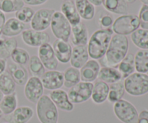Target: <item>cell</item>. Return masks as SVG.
Returning <instances> with one entry per match:
<instances>
[{"label": "cell", "mask_w": 148, "mask_h": 123, "mask_svg": "<svg viewBox=\"0 0 148 123\" xmlns=\"http://www.w3.org/2000/svg\"><path fill=\"white\" fill-rule=\"evenodd\" d=\"M128 50L129 40L127 36L113 35L106 53L101 58L105 63L104 66L117 68L120 62L127 55Z\"/></svg>", "instance_id": "cell-1"}, {"label": "cell", "mask_w": 148, "mask_h": 123, "mask_svg": "<svg viewBox=\"0 0 148 123\" xmlns=\"http://www.w3.org/2000/svg\"><path fill=\"white\" fill-rule=\"evenodd\" d=\"M114 35L112 29H99L92 33L87 44L90 58L100 60L105 56Z\"/></svg>", "instance_id": "cell-2"}, {"label": "cell", "mask_w": 148, "mask_h": 123, "mask_svg": "<svg viewBox=\"0 0 148 123\" xmlns=\"http://www.w3.org/2000/svg\"><path fill=\"white\" fill-rule=\"evenodd\" d=\"M36 115L40 123H59V111L49 95H43L36 103Z\"/></svg>", "instance_id": "cell-3"}, {"label": "cell", "mask_w": 148, "mask_h": 123, "mask_svg": "<svg viewBox=\"0 0 148 123\" xmlns=\"http://www.w3.org/2000/svg\"><path fill=\"white\" fill-rule=\"evenodd\" d=\"M125 92L133 96H140L148 93V75L134 72L124 79Z\"/></svg>", "instance_id": "cell-4"}, {"label": "cell", "mask_w": 148, "mask_h": 123, "mask_svg": "<svg viewBox=\"0 0 148 123\" xmlns=\"http://www.w3.org/2000/svg\"><path fill=\"white\" fill-rule=\"evenodd\" d=\"M140 28V20L135 14H123L114 20L111 27L114 33L127 36Z\"/></svg>", "instance_id": "cell-5"}, {"label": "cell", "mask_w": 148, "mask_h": 123, "mask_svg": "<svg viewBox=\"0 0 148 123\" xmlns=\"http://www.w3.org/2000/svg\"><path fill=\"white\" fill-rule=\"evenodd\" d=\"M51 29L56 39L68 42L71 36L72 25L60 11H55L51 22Z\"/></svg>", "instance_id": "cell-6"}, {"label": "cell", "mask_w": 148, "mask_h": 123, "mask_svg": "<svg viewBox=\"0 0 148 123\" xmlns=\"http://www.w3.org/2000/svg\"><path fill=\"white\" fill-rule=\"evenodd\" d=\"M114 113L123 123H137L138 112L134 105L126 99H120L114 104Z\"/></svg>", "instance_id": "cell-7"}, {"label": "cell", "mask_w": 148, "mask_h": 123, "mask_svg": "<svg viewBox=\"0 0 148 123\" xmlns=\"http://www.w3.org/2000/svg\"><path fill=\"white\" fill-rule=\"evenodd\" d=\"M93 84L91 82H80L77 84L68 92L69 100L73 105H79L87 102L91 98Z\"/></svg>", "instance_id": "cell-8"}, {"label": "cell", "mask_w": 148, "mask_h": 123, "mask_svg": "<svg viewBox=\"0 0 148 123\" xmlns=\"http://www.w3.org/2000/svg\"><path fill=\"white\" fill-rule=\"evenodd\" d=\"M24 86V94L26 99L31 103H37L44 92V87L40 78L31 76Z\"/></svg>", "instance_id": "cell-9"}, {"label": "cell", "mask_w": 148, "mask_h": 123, "mask_svg": "<svg viewBox=\"0 0 148 123\" xmlns=\"http://www.w3.org/2000/svg\"><path fill=\"white\" fill-rule=\"evenodd\" d=\"M55 10L53 9L43 8L35 12L30 22L31 29L37 31H44L50 26Z\"/></svg>", "instance_id": "cell-10"}, {"label": "cell", "mask_w": 148, "mask_h": 123, "mask_svg": "<svg viewBox=\"0 0 148 123\" xmlns=\"http://www.w3.org/2000/svg\"><path fill=\"white\" fill-rule=\"evenodd\" d=\"M23 43L30 47L39 48L50 40L49 35L45 31H37L33 29L25 30L22 33Z\"/></svg>", "instance_id": "cell-11"}, {"label": "cell", "mask_w": 148, "mask_h": 123, "mask_svg": "<svg viewBox=\"0 0 148 123\" xmlns=\"http://www.w3.org/2000/svg\"><path fill=\"white\" fill-rule=\"evenodd\" d=\"M38 56L45 69L49 70H56L59 65V61L56 59L52 46L49 43H45L38 48Z\"/></svg>", "instance_id": "cell-12"}, {"label": "cell", "mask_w": 148, "mask_h": 123, "mask_svg": "<svg viewBox=\"0 0 148 123\" xmlns=\"http://www.w3.org/2000/svg\"><path fill=\"white\" fill-rule=\"evenodd\" d=\"M44 89L53 91L59 89L64 86V74L57 70H49L45 71L40 77Z\"/></svg>", "instance_id": "cell-13"}, {"label": "cell", "mask_w": 148, "mask_h": 123, "mask_svg": "<svg viewBox=\"0 0 148 123\" xmlns=\"http://www.w3.org/2000/svg\"><path fill=\"white\" fill-rule=\"evenodd\" d=\"M33 115L34 111L30 107L21 106L16 108L10 115H5L4 119L8 123H27Z\"/></svg>", "instance_id": "cell-14"}, {"label": "cell", "mask_w": 148, "mask_h": 123, "mask_svg": "<svg viewBox=\"0 0 148 123\" xmlns=\"http://www.w3.org/2000/svg\"><path fill=\"white\" fill-rule=\"evenodd\" d=\"M49 96L54 103L58 109L65 112H72L74 109L73 104L69 100L67 92L62 89H56L51 91Z\"/></svg>", "instance_id": "cell-15"}, {"label": "cell", "mask_w": 148, "mask_h": 123, "mask_svg": "<svg viewBox=\"0 0 148 123\" xmlns=\"http://www.w3.org/2000/svg\"><path fill=\"white\" fill-rule=\"evenodd\" d=\"M52 48L58 61L63 64L69 63L72 52V47L69 42L56 39L53 43Z\"/></svg>", "instance_id": "cell-16"}, {"label": "cell", "mask_w": 148, "mask_h": 123, "mask_svg": "<svg viewBox=\"0 0 148 123\" xmlns=\"http://www.w3.org/2000/svg\"><path fill=\"white\" fill-rule=\"evenodd\" d=\"M101 66L97 60L90 59L79 70L82 82L92 83L98 79Z\"/></svg>", "instance_id": "cell-17"}, {"label": "cell", "mask_w": 148, "mask_h": 123, "mask_svg": "<svg viewBox=\"0 0 148 123\" xmlns=\"http://www.w3.org/2000/svg\"><path fill=\"white\" fill-rule=\"evenodd\" d=\"M70 37L72 43L75 46H87L89 40V33L87 26L82 22L72 26Z\"/></svg>", "instance_id": "cell-18"}, {"label": "cell", "mask_w": 148, "mask_h": 123, "mask_svg": "<svg viewBox=\"0 0 148 123\" xmlns=\"http://www.w3.org/2000/svg\"><path fill=\"white\" fill-rule=\"evenodd\" d=\"M87 46H77L72 48V56H71V66L76 69H80L89 60Z\"/></svg>", "instance_id": "cell-19"}, {"label": "cell", "mask_w": 148, "mask_h": 123, "mask_svg": "<svg viewBox=\"0 0 148 123\" xmlns=\"http://www.w3.org/2000/svg\"><path fill=\"white\" fill-rule=\"evenodd\" d=\"M7 71L13 79L16 84L20 86H24L28 80V73L24 66L17 64L14 63H10L7 66Z\"/></svg>", "instance_id": "cell-20"}, {"label": "cell", "mask_w": 148, "mask_h": 123, "mask_svg": "<svg viewBox=\"0 0 148 123\" xmlns=\"http://www.w3.org/2000/svg\"><path fill=\"white\" fill-rule=\"evenodd\" d=\"M109 85L102 81H96L93 84L91 99L95 105L103 104L108 99Z\"/></svg>", "instance_id": "cell-21"}, {"label": "cell", "mask_w": 148, "mask_h": 123, "mask_svg": "<svg viewBox=\"0 0 148 123\" xmlns=\"http://www.w3.org/2000/svg\"><path fill=\"white\" fill-rule=\"evenodd\" d=\"M25 28V24L19 21L15 17H11L6 20L1 33L4 37H14L23 33Z\"/></svg>", "instance_id": "cell-22"}, {"label": "cell", "mask_w": 148, "mask_h": 123, "mask_svg": "<svg viewBox=\"0 0 148 123\" xmlns=\"http://www.w3.org/2000/svg\"><path fill=\"white\" fill-rule=\"evenodd\" d=\"M61 12L66 17L72 26L81 22V17L75 7V1H64L61 5Z\"/></svg>", "instance_id": "cell-23"}, {"label": "cell", "mask_w": 148, "mask_h": 123, "mask_svg": "<svg viewBox=\"0 0 148 123\" xmlns=\"http://www.w3.org/2000/svg\"><path fill=\"white\" fill-rule=\"evenodd\" d=\"M98 79L108 84H111L121 80H124L117 68L110 66H103L101 68Z\"/></svg>", "instance_id": "cell-24"}, {"label": "cell", "mask_w": 148, "mask_h": 123, "mask_svg": "<svg viewBox=\"0 0 148 123\" xmlns=\"http://www.w3.org/2000/svg\"><path fill=\"white\" fill-rule=\"evenodd\" d=\"M102 4L111 13L123 15L128 12V4L125 0H102Z\"/></svg>", "instance_id": "cell-25"}, {"label": "cell", "mask_w": 148, "mask_h": 123, "mask_svg": "<svg viewBox=\"0 0 148 123\" xmlns=\"http://www.w3.org/2000/svg\"><path fill=\"white\" fill-rule=\"evenodd\" d=\"M75 4L81 19L91 20L95 17V7L88 0H75Z\"/></svg>", "instance_id": "cell-26"}, {"label": "cell", "mask_w": 148, "mask_h": 123, "mask_svg": "<svg viewBox=\"0 0 148 123\" xmlns=\"http://www.w3.org/2000/svg\"><path fill=\"white\" fill-rule=\"evenodd\" d=\"M117 69L122 76L123 79L128 77L135 71L134 67V56L132 53H127L124 59L117 66Z\"/></svg>", "instance_id": "cell-27"}, {"label": "cell", "mask_w": 148, "mask_h": 123, "mask_svg": "<svg viewBox=\"0 0 148 123\" xmlns=\"http://www.w3.org/2000/svg\"><path fill=\"white\" fill-rule=\"evenodd\" d=\"M17 103L18 101L16 92L4 95L2 100L0 102V109L3 115H8L14 112V109L17 107Z\"/></svg>", "instance_id": "cell-28"}, {"label": "cell", "mask_w": 148, "mask_h": 123, "mask_svg": "<svg viewBox=\"0 0 148 123\" xmlns=\"http://www.w3.org/2000/svg\"><path fill=\"white\" fill-rule=\"evenodd\" d=\"M124 80L115 82L109 85V92L107 100L111 104H114L121 99L125 94Z\"/></svg>", "instance_id": "cell-29"}, {"label": "cell", "mask_w": 148, "mask_h": 123, "mask_svg": "<svg viewBox=\"0 0 148 123\" xmlns=\"http://www.w3.org/2000/svg\"><path fill=\"white\" fill-rule=\"evenodd\" d=\"M131 40L140 50H148V30L137 29L131 34Z\"/></svg>", "instance_id": "cell-30"}, {"label": "cell", "mask_w": 148, "mask_h": 123, "mask_svg": "<svg viewBox=\"0 0 148 123\" xmlns=\"http://www.w3.org/2000/svg\"><path fill=\"white\" fill-rule=\"evenodd\" d=\"M64 86L70 89L81 81L79 69L70 66L64 71Z\"/></svg>", "instance_id": "cell-31"}, {"label": "cell", "mask_w": 148, "mask_h": 123, "mask_svg": "<svg viewBox=\"0 0 148 123\" xmlns=\"http://www.w3.org/2000/svg\"><path fill=\"white\" fill-rule=\"evenodd\" d=\"M134 67L137 72H148V50H139L134 55Z\"/></svg>", "instance_id": "cell-32"}, {"label": "cell", "mask_w": 148, "mask_h": 123, "mask_svg": "<svg viewBox=\"0 0 148 123\" xmlns=\"http://www.w3.org/2000/svg\"><path fill=\"white\" fill-rule=\"evenodd\" d=\"M16 84L8 71H4L0 75V91L4 95L15 92Z\"/></svg>", "instance_id": "cell-33"}, {"label": "cell", "mask_w": 148, "mask_h": 123, "mask_svg": "<svg viewBox=\"0 0 148 123\" xmlns=\"http://www.w3.org/2000/svg\"><path fill=\"white\" fill-rule=\"evenodd\" d=\"M28 69L32 76L40 78L45 73V67L38 56H30L28 61Z\"/></svg>", "instance_id": "cell-34"}, {"label": "cell", "mask_w": 148, "mask_h": 123, "mask_svg": "<svg viewBox=\"0 0 148 123\" xmlns=\"http://www.w3.org/2000/svg\"><path fill=\"white\" fill-rule=\"evenodd\" d=\"M17 48V41L14 37H7L0 46V58L7 60L10 58L13 50Z\"/></svg>", "instance_id": "cell-35"}, {"label": "cell", "mask_w": 148, "mask_h": 123, "mask_svg": "<svg viewBox=\"0 0 148 123\" xmlns=\"http://www.w3.org/2000/svg\"><path fill=\"white\" fill-rule=\"evenodd\" d=\"M24 6L23 0H0V10L4 13L16 12Z\"/></svg>", "instance_id": "cell-36"}, {"label": "cell", "mask_w": 148, "mask_h": 123, "mask_svg": "<svg viewBox=\"0 0 148 123\" xmlns=\"http://www.w3.org/2000/svg\"><path fill=\"white\" fill-rule=\"evenodd\" d=\"M10 58L13 63L21 65V66H25L28 63L30 56L25 49L17 47L13 50Z\"/></svg>", "instance_id": "cell-37"}, {"label": "cell", "mask_w": 148, "mask_h": 123, "mask_svg": "<svg viewBox=\"0 0 148 123\" xmlns=\"http://www.w3.org/2000/svg\"><path fill=\"white\" fill-rule=\"evenodd\" d=\"M35 14V11L30 7L24 6L20 10L15 12V18L23 23H29L31 22L33 15Z\"/></svg>", "instance_id": "cell-38"}, {"label": "cell", "mask_w": 148, "mask_h": 123, "mask_svg": "<svg viewBox=\"0 0 148 123\" xmlns=\"http://www.w3.org/2000/svg\"><path fill=\"white\" fill-rule=\"evenodd\" d=\"M114 22V20L113 16L108 13H101L98 18V23L101 29L111 28Z\"/></svg>", "instance_id": "cell-39"}, {"label": "cell", "mask_w": 148, "mask_h": 123, "mask_svg": "<svg viewBox=\"0 0 148 123\" xmlns=\"http://www.w3.org/2000/svg\"><path fill=\"white\" fill-rule=\"evenodd\" d=\"M138 18L140 20V27L142 29L148 30V5H142L139 12Z\"/></svg>", "instance_id": "cell-40"}, {"label": "cell", "mask_w": 148, "mask_h": 123, "mask_svg": "<svg viewBox=\"0 0 148 123\" xmlns=\"http://www.w3.org/2000/svg\"><path fill=\"white\" fill-rule=\"evenodd\" d=\"M137 123H148V110L143 109L138 115Z\"/></svg>", "instance_id": "cell-41"}, {"label": "cell", "mask_w": 148, "mask_h": 123, "mask_svg": "<svg viewBox=\"0 0 148 123\" xmlns=\"http://www.w3.org/2000/svg\"><path fill=\"white\" fill-rule=\"evenodd\" d=\"M25 4L29 6H39L45 4L48 0H23Z\"/></svg>", "instance_id": "cell-42"}, {"label": "cell", "mask_w": 148, "mask_h": 123, "mask_svg": "<svg viewBox=\"0 0 148 123\" xmlns=\"http://www.w3.org/2000/svg\"><path fill=\"white\" fill-rule=\"evenodd\" d=\"M7 60L0 58V75L2 74L5 71L6 69H7Z\"/></svg>", "instance_id": "cell-43"}, {"label": "cell", "mask_w": 148, "mask_h": 123, "mask_svg": "<svg viewBox=\"0 0 148 123\" xmlns=\"http://www.w3.org/2000/svg\"><path fill=\"white\" fill-rule=\"evenodd\" d=\"M6 22V17L5 14L3 12H1L0 10V32H1L2 30L3 27H4V24Z\"/></svg>", "instance_id": "cell-44"}, {"label": "cell", "mask_w": 148, "mask_h": 123, "mask_svg": "<svg viewBox=\"0 0 148 123\" xmlns=\"http://www.w3.org/2000/svg\"><path fill=\"white\" fill-rule=\"evenodd\" d=\"M94 7H99L102 5V0H88Z\"/></svg>", "instance_id": "cell-45"}, {"label": "cell", "mask_w": 148, "mask_h": 123, "mask_svg": "<svg viewBox=\"0 0 148 123\" xmlns=\"http://www.w3.org/2000/svg\"><path fill=\"white\" fill-rule=\"evenodd\" d=\"M3 35H2V33H1V32H0V46H1V44H2L3 43H4V40H5V37H3Z\"/></svg>", "instance_id": "cell-46"}, {"label": "cell", "mask_w": 148, "mask_h": 123, "mask_svg": "<svg viewBox=\"0 0 148 123\" xmlns=\"http://www.w3.org/2000/svg\"><path fill=\"white\" fill-rule=\"evenodd\" d=\"M126 1H127V3L128 4V3H130V4H132V3L135 2L137 0H125Z\"/></svg>", "instance_id": "cell-47"}, {"label": "cell", "mask_w": 148, "mask_h": 123, "mask_svg": "<svg viewBox=\"0 0 148 123\" xmlns=\"http://www.w3.org/2000/svg\"><path fill=\"white\" fill-rule=\"evenodd\" d=\"M140 1L143 2V4H145V5H148V0H140Z\"/></svg>", "instance_id": "cell-48"}, {"label": "cell", "mask_w": 148, "mask_h": 123, "mask_svg": "<svg viewBox=\"0 0 148 123\" xmlns=\"http://www.w3.org/2000/svg\"><path fill=\"white\" fill-rule=\"evenodd\" d=\"M4 95L3 94L2 92H1V91H0V102H1V101L2 100V99H3V97H4Z\"/></svg>", "instance_id": "cell-49"}, {"label": "cell", "mask_w": 148, "mask_h": 123, "mask_svg": "<svg viewBox=\"0 0 148 123\" xmlns=\"http://www.w3.org/2000/svg\"><path fill=\"white\" fill-rule=\"evenodd\" d=\"M2 116H3V114H2V112H1V109H0V119H1V118H2Z\"/></svg>", "instance_id": "cell-50"}, {"label": "cell", "mask_w": 148, "mask_h": 123, "mask_svg": "<svg viewBox=\"0 0 148 123\" xmlns=\"http://www.w3.org/2000/svg\"><path fill=\"white\" fill-rule=\"evenodd\" d=\"M64 1H73V0H64Z\"/></svg>", "instance_id": "cell-51"}, {"label": "cell", "mask_w": 148, "mask_h": 123, "mask_svg": "<svg viewBox=\"0 0 148 123\" xmlns=\"http://www.w3.org/2000/svg\"><path fill=\"white\" fill-rule=\"evenodd\" d=\"M4 123H8V122H4Z\"/></svg>", "instance_id": "cell-52"}, {"label": "cell", "mask_w": 148, "mask_h": 123, "mask_svg": "<svg viewBox=\"0 0 148 123\" xmlns=\"http://www.w3.org/2000/svg\"><path fill=\"white\" fill-rule=\"evenodd\" d=\"M147 75H148V72H147Z\"/></svg>", "instance_id": "cell-53"}]
</instances>
